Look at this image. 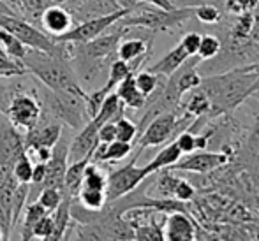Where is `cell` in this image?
Masks as SVG:
<instances>
[{
  "label": "cell",
  "mask_w": 259,
  "mask_h": 241,
  "mask_svg": "<svg viewBox=\"0 0 259 241\" xmlns=\"http://www.w3.org/2000/svg\"><path fill=\"white\" fill-rule=\"evenodd\" d=\"M199 88L211 102V115L233 113L259 88V64L242 65L201 79Z\"/></svg>",
  "instance_id": "cell-1"
},
{
  "label": "cell",
  "mask_w": 259,
  "mask_h": 241,
  "mask_svg": "<svg viewBox=\"0 0 259 241\" xmlns=\"http://www.w3.org/2000/svg\"><path fill=\"white\" fill-rule=\"evenodd\" d=\"M20 62L27 71V74L42 83L46 88L57 90V92L78 93V95L89 93L76 79L71 62L60 55L27 48Z\"/></svg>",
  "instance_id": "cell-2"
},
{
  "label": "cell",
  "mask_w": 259,
  "mask_h": 241,
  "mask_svg": "<svg viewBox=\"0 0 259 241\" xmlns=\"http://www.w3.org/2000/svg\"><path fill=\"white\" fill-rule=\"evenodd\" d=\"M192 16H194V7H175V9L166 11L147 2H138L115 25L125 28H145V30L157 34L162 30L178 28Z\"/></svg>",
  "instance_id": "cell-3"
},
{
  "label": "cell",
  "mask_w": 259,
  "mask_h": 241,
  "mask_svg": "<svg viewBox=\"0 0 259 241\" xmlns=\"http://www.w3.org/2000/svg\"><path fill=\"white\" fill-rule=\"evenodd\" d=\"M35 85H37V97L41 101L42 113L50 115L58 122L65 123L67 129H71L72 132H78L90 120L85 102L87 95L50 90L42 83H39L37 79H35Z\"/></svg>",
  "instance_id": "cell-4"
},
{
  "label": "cell",
  "mask_w": 259,
  "mask_h": 241,
  "mask_svg": "<svg viewBox=\"0 0 259 241\" xmlns=\"http://www.w3.org/2000/svg\"><path fill=\"white\" fill-rule=\"evenodd\" d=\"M21 76H18V85L16 90L13 92V95L9 99V104L4 115L7 116L11 123L20 130L21 134H25L27 130H30L32 127L37 125V122L42 116V106L41 101L37 97V85L35 79L30 83L21 81Z\"/></svg>",
  "instance_id": "cell-5"
},
{
  "label": "cell",
  "mask_w": 259,
  "mask_h": 241,
  "mask_svg": "<svg viewBox=\"0 0 259 241\" xmlns=\"http://www.w3.org/2000/svg\"><path fill=\"white\" fill-rule=\"evenodd\" d=\"M192 122H194V116L191 115L180 116L175 111L160 113V115L154 116L145 125V129L138 134V150L143 152L147 148H154V146H160L167 143V141H173L177 137V134L189 129Z\"/></svg>",
  "instance_id": "cell-6"
},
{
  "label": "cell",
  "mask_w": 259,
  "mask_h": 241,
  "mask_svg": "<svg viewBox=\"0 0 259 241\" xmlns=\"http://www.w3.org/2000/svg\"><path fill=\"white\" fill-rule=\"evenodd\" d=\"M141 153L143 152L136 150L129 164L108 173V185H106V199L108 201H115L118 197L125 196V194L133 192L138 185L143 183V180L152 176L145 171V167L136 166V160L140 159Z\"/></svg>",
  "instance_id": "cell-7"
},
{
  "label": "cell",
  "mask_w": 259,
  "mask_h": 241,
  "mask_svg": "<svg viewBox=\"0 0 259 241\" xmlns=\"http://www.w3.org/2000/svg\"><path fill=\"white\" fill-rule=\"evenodd\" d=\"M131 7H122V9L115 11V13L103 14V16H96V18H89L85 21H79L69 32H65L64 35L57 37V41H67V42H74V44H81V42L92 41L94 37L104 34L106 30L113 27L116 21L122 16H125L129 13Z\"/></svg>",
  "instance_id": "cell-8"
},
{
  "label": "cell",
  "mask_w": 259,
  "mask_h": 241,
  "mask_svg": "<svg viewBox=\"0 0 259 241\" xmlns=\"http://www.w3.org/2000/svg\"><path fill=\"white\" fill-rule=\"evenodd\" d=\"M62 132H64V123L52 118V116L46 115V113H42L37 125L32 127L30 130H27V132L23 134L25 148H34V146L53 148V146L57 144V141L60 139Z\"/></svg>",
  "instance_id": "cell-9"
},
{
  "label": "cell",
  "mask_w": 259,
  "mask_h": 241,
  "mask_svg": "<svg viewBox=\"0 0 259 241\" xmlns=\"http://www.w3.org/2000/svg\"><path fill=\"white\" fill-rule=\"evenodd\" d=\"M228 162V155L226 153L217 152H203V150H196L192 155L185 157L184 160H178L173 166H169L171 171H187V173L196 174H206L211 171L219 169Z\"/></svg>",
  "instance_id": "cell-10"
},
{
  "label": "cell",
  "mask_w": 259,
  "mask_h": 241,
  "mask_svg": "<svg viewBox=\"0 0 259 241\" xmlns=\"http://www.w3.org/2000/svg\"><path fill=\"white\" fill-rule=\"evenodd\" d=\"M37 27L42 32H46L50 37L57 39L74 27V20H72L67 7L52 4V6L45 7V11L41 13Z\"/></svg>",
  "instance_id": "cell-11"
},
{
  "label": "cell",
  "mask_w": 259,
  "mask_h": 241,
  "mask_svg": "<svg viewBox=\"0 0 259 241\" xmlns=\"http://www.w3.org/2000/svg\"><path fill=\"white\" fill-rule=\"evenodd\" d=\"M198 224L187 211H171L164 218V239L192 241L198 239Z\"/></svg>",
  "instance_id": "cell-12"
},
{
  "label": "cell",
  "mask_w": 259,
  "mask_h": 241,
  "mask_svg": "<svg viewBox=\"0 0 259 241\" xmlns=\"http://www.w3.org/2000/svg\"><path fill=\"white\" fill-rule=\"evenodd\" d=\"M65 7L71 13L74 25L89 20V18L103 16V14H109L122 9L118 0H69Z\"/></svg>",
  "instance_id": "cell-13"
},
{
  "label": "cell",
  "mask_w": 259,
  "mask_h": 241,
  "mask_svg": "<svg viewBox=\"0 0 259 241\" xmlns=\"http://www.w3.org/2000/svg\"><path fill=\"white\" fill-rule=\"evenodd\" d=\"M131 152H133V143H125V141L113 139L109 143H99L92 153V162L96 164L118 162V160L125 159Z\"/></svg>",
  "instance_id": "cell-14"
},
{
  "label": "cell",
  "mask_w": 259,
  "mask_h": 241,
  "mask_svg": "<svg viewBox=\"0 0 259 241\" xmlns=\"http://www.w3.org/2000/svg\"><path fill=\"white\" fill-rule=\"evenodd\" d=\"M115 93L122 101V104L129 109H143L147 104V97L138 90L136 83H134V72H131L129 76L122 79V81L116 85Z\"/></svg>",
  "instance_id": "cell-15"
},
{
  "label": "cell",
  "mask_w": 259,
  "mask_h": 241,
  "mask_svg": "<svg viewBox=\"0 0 259 241\" xmlns=\"http://www.w3.org/2000/svg\"><path fill=\"white\" fill-rule=\"evenodd\" d=\"M187 58H189L187 51L182 48V44H178V46H175L171 51H167L162 58H159L155 64H152L150 67H147V71L155 72V74L167 78V76L173 74V72L177 71V69L180 67Z\"/></svg>",
  "instance_id": "cell-16"
},
{
  "label": "cell",
  "mask_w": 259,
  "mask_h": 241,
  "mask_svg": "<svg viewBox=\"0 0 259 241\" xmlns=\"http://www.w3.org/2000/svg\"><path fill=\"white\" fill-rule=\"evenodd\" d=\"M182 155H184V153L180 152V148L177 146V143H175V141H169V144L164 146L154 159L143 167L148 174H155L157 171L164 169V167H169V166H173L175 162H178V160L182 159Z\"/></svg>",
  "instance_id": "cell-17"
},
{
  "label": "cell",
  "mask_w": 259,
  "mask_h": 241,
  "mask_svg": "<svg viewBox=\"0 0 259 241\" xmlns=\"http://www.w3.org/2000/svg\"><path fill=\"white\" fill-rule=\"evenodd\" d=\"M71 203H72V197L64 192V197L60 199L58 206L50 211V215H52V218H53V225H55L53 239H64L67 225H69V222H71Z\"/></svg>",
  "instance_id": "cell-18"
},
{
  "label": "cell",
  "mask_w": 259,
  "mask_h": 241,
  "mask_svg": "<svg viewBox=\"0 0 259 241\" xmlns=\"http://www.w3.org/2000/svg\"><path fill=\"white\" fill-rule=\"evenodd\" d=\"M50 211L46 210L45 206H42L39 201H30V203L25 204L23 211H21V217H23V220H21V232H20V238L21 239H30V231L32 227L35 225V222L41 220L45 215H48Z\"/></svg>",
  "instance_id": "cell-19"
},
{
  "label": "cell",
  "mask_w": 259,
  "mask_h": 241,
  "mask_svg": "<svg viewBox=\"0 0 259 241\" xmlns=\"http://www.w3.org/2000/svg\"><path fill=\"white\" fill-rule=\"evenodd\" d=\"M164 81H166L164 76H159V74H155V72L147 71V69L140 72H134V83H136L138 90L147 97V101L162 88Z\"/></svg>",
  "instance_id": "cell-20"
},
{
  "label": "cell",
  "mask_w": 259,
  "mask_h": 241,
  "mask_svg": "<svg viewBox=\"0 0 259 241\" xmlns=\"http://www.w3.org/2000/svg\"><path fill=\"white\" fill-rule=\"evenodd\" d=\"M182 108H185V113L194 118H201V116H208L211 111V102L206 97V93L201 88L191 90V97H189L187 104H182Z\"/></svg>",
  "instance_id": "cell-21"
},
{
  "label": "cell",
  "mask_w": 259,
  "mask_h": 241,
  "mask_svg": "<svg viewBox=\"0 0 259 241\" xmlns=\"http://www.w3.org/2000/svg\"><path fill=\"white\" fill-rule=\"evenodd\" d=\"M83 208L87 210H101L108 199H106V190H99V188H87L81 187L78 196L74 197Z\"/></svg>",
  "instance_id": "cell-22"
},
{
  "label": "cell",
  "mask_w": 259,
  "mask_h": 241,
  "mask_svg": "<svg viewBox=\"0 0 259 241\" xmlns=\"http://www.w3.org/2000/svg\"><path fill=\"white\" fill-rule=\"evenodd\" d=\"M252 23H254L252 11H250V13L236 14V16L233 18L231 27H229V34L235 39H249L250 32H252Z\"/></svg>",
  "instance_id": "cell-23"
},
{
  "label": "cell",
  "mask_w": 259,
  "mask_h": 241,
  "mask_svg": "<svg viewBox=\"0 0 259 241\" xmlns=\"http://www.w3.org/2000/svg\"><path fill=\"white\" fill-rule=\"evenodd\" d=\"M32 169H34V162H32L27 150H23V152L16 157V160H14V166H13L14 178H16L20 183H30Z\"/></svg>",
  "instance_id": "cell-24"
},
{
  "label": "cell",
  "mask_w": 259,
  "mask_h": 241,
  "mask_svg": "<svg viewBox=\"0 0 259 241\" xmlns=\"http://www.w3.org/2000/svg\"><path fill=\"white\" fill-rule=\"evenodd\" d=\"M194 16L205 25H217L222 21V13L215 4H199V6H196Z\"/></svg>",
  "instance_id": "cell-25"
},
{
  "label": "cell",
  "mask_w": 259,
  "mask_h": 241,
  "mask_svg": "<svg viewBox=\"0 0 259 241\" xmlns=\"http://www.w3.org/2000/svg\"><path fill=\"white\" fill-rule=\"evenodd\" d=\"M222 48V42L221 37L217 35H201V41H199V48H198V57L201 60H208V58H213L219 55V51Z\"/></svg>",
  "instance_id": "cell-26"
},
{
  "label": "cell",
  "mask_w": 259,
  "mask_h": 241,
  "mask_svg": "<svg viewBox=\"0 0 259 241\" xmlns=\"http://www.w3.org/2000/svg\"><path fill=\"white\" fill-rule=\"evenodd\" d=\"M20 74H27V71H25V67L21 65V62L9 57V55L6 53V50L0 46V76L9 78V76H20Z\"/></svg>",
  "instance_id": "cell-27"
},
{
  "label": "cell",
  "mask_w": 259,
  "mask_h": 241,
  "mask_svg": "<svg viewBox=\"0 0 259 241\" xmlns=\"http://www.w3.org/2000/svg\"><path fill=\"white\" fill-rule=\"evenodd\" d=\"M115 129H116V139L125 141V143H134L138 137V125L125 118V115L115 120Z\"/></svg>",
  "instance_id": "cell-28"
},
{
  "label": "cell",
  "mask_w": 259,
  "mask_h": 241,
  "mask_svg": "<svg viewBox=\"0 0 259 241\" xmlns=\"http://www.w3.org/2000/svg\"><path fill=\"white\" fill-rule=\"evenodd\" d=\"M53 218L52 215H45L41 220L35 222V225L30 231V239H53Z\"/></svg>",
  "instance_id": "cell-29"
},
{
  "label": "cell",
  "mask_w": 259,
  "mask_h": 241,
  "mask_svg": "<svg viewBox=\"0 0 259 241\" xmlns=\"http://www.w3.org/2000/svg\"><path fill=\"white\" fill-rule=\"evenodd\" d=\"M173 141L177 143V146L180 148V152L184 153V155H187V153H192V152H196V150H199L198 132H191L189 129L178 132L177 137H175Z\"/></svg>",
  "instance_id": "cell-30"
},
{
  "label": "cell",
  "mask_w": 259,
  "mask_h": 241,
  "mask_svg": "<svg viewBox=\"0 0 259 241\" xmlns=\"http://www.w3.org/2000/svg\"><path fill=\"white\" fill-rule=\"evenodd\" d=\"M16 85H18V76H9V78L0 76V113H6L9 99L13 95L14 90H16Z\"/></svg>",
  "instance_id": "cell-31"
},
{
  "label": "cell",
  "mask_w": 259,
  "mask_h": 241,
  "mask_svg": "<svg viewBox=\"0 0 259 241\" xmlns=\"http://www.w3.org/2000/svg\"><path fill=\"white\" fill-rule=\"evenodd\" d=\"M64 197V190H60V188H55V187H45L41 192H39L37 199L39 203L42 204V206L46 208L48 211L55 210V208L58 206V203H60V199Z\"/></svg>",
  "instance_id": "cell-32"
},
{
  "label": "cell",
  "mask_w": 259,
  "mask_h": 241,
  "mask_svg": "<svg viewBox=\"0 0 259 241\" xmlns=\"http://www.w3.org/2000/svg\"><path fill=\"white\" fill-rule=\"evenodd\" d=\"M199 41H201V34H198V32H187V34L182 37L180 44H182V48L187 51L189 57H194V55H198Z\"/></svg>",
  "instance_id": "cell-33"
},
{
  "label": "cell",
  "mask_w": 259,
  "mask_h": 241,
  "mask_svg": "<svg viewBox=\"0 0 259 241\" xmlns=\"http://www.w3.org/2000/svg\"><path fill=\"white\" fill-rule=\"evenodd\" d=\"M192 197H194V188H192V185L189 183V181L185 180H178V185L177 188H175V199L178 201H191Z\"/></svg>",
  "instance_id": "cell-34"
},
{
  "label": "cell",
  "mask_w": 259,
  "mask_h": 241,
  "mask_svg": "<svg viewBox=\"0 0 259 241\" xmlns=\"http://www.w3.org/2000/svg\"><path fill=\"white\" fill-rule=\"evenodd\" d=\"M116 139V129H115V120H109L101 125L99 129V143H109V141Z\"/></svg>",
  "instance_id": "cell-35"
},
{
  "label": "cell",
  "mask_w": 259,
  "mask_h": 241,
  "mask_svg": "<svg viewBox=\"0 0 259 241\" xmlns=\"http://www.w3.org/2000/svg\"><path fill=\"white\" fill-rule=\"evenodd\" d=\"M0 14H9V16H20L6 0H0ZM21 18V16H20Z\"/></svg>",
  "instance_id": "cell-36"
},
{
  "label": "cell",
  "mask_w": 259,
  "mask_h": 241,
  "mask_svg": "<svg viewBox=\"0 0 259 241\" xmlns=\"http://www.w3.org/2000/svg\"><path fill=\"white\" fill-rule=\"evenodd\" d=\"M67 2L69 0H52V4H57V6H67Z\"/></svg>",
  "instance_id": "cell-37"
},
{
  "label": "cell",
  "mask_w": 259,
  "mask_h": 241,
  "mask_svg": "<svg viewBox=\"0 0 259 241\" xmlns=\"http://www.w3.org/2000/svg\"><path fill=\"white\" fill-rule=\"evenodd\" d=\"M6 234H4V231H2V227H0V241H6Z\"/></svg>",
  "instance_id": "cell-38"
},
{
  "label": "cell",
  "mask_w": 259,
  "mask_h": 241,
  "mask_svg": "<svg viewBox=\"0 0 259 241\" xmlns=\"http://www.w3.org/2000/svg\"><path fill=\"white\" fill-rule=\"evenodd\" d=\"M252 99H256V101L259 102V88L256 90V92H254V93H252Z\"/></svg>",
  "instance_id": "cell-39"
}]
</instances>
